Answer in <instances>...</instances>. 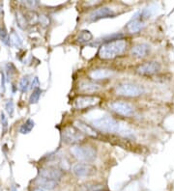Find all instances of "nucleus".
I'll list each match as a JSON object with an SVG mask.
<instances>
[{
	"label": "nucleus",
	"mask_w": 174,
	"mask_h": 191,
	"mask_svg": "<svg viewBox=\"0 0 174 191\" xmlns=\"http://www.w3.org/2000/svg\"><path fill=\"white\" fill-rule=\"evenodd\" d=\"M127 48V42L124 39L109 42L100 45L98 55L101 59L109 60L113 59L124 53Z\"/></svg>",
	"instance_id": "f257e3e1"
},
{
	"label": "nucleus",
	"mask_w": 174,
	"mask_h": 191,
	"mask_svg": "<svg viewBox=\"0 0 174 191\" xmlns=\"http://www.w3.org/2000/svg\"><path fill=\"white\" fill-rule=\"evenodd\" d=\"M92 125L101 131L113 133L120 131V123L110 117H102L92 121Z\"/></svg>",
	"instance_id": "f03ea898"
},
{
	"label": "nucleus",
	"mask_w": 174,
	"mask_h": 191,
	"mask_svg": "<svg viewBox=\"0 0 174 191\" xmlns=\"http://www.w3.org/2000/svg\"><path fill=\"white\" fill-rule=\"evenodd\" d=\"M71 152L76 158L83 162H93L97 157V152L90 146L74 145L70 149Z\"/></svg>",
	"instance_id": "7ed1b4c3"
},
{
	"label": "nucleus",
	"mask_w": 174,
	"mask_h": 191,
	"mask_svg": "<svg viewBox=\"0 0 174 191\" xmlns=\"http://www.w3.org/2000/svg\"><path fill=\"white\" fill-rule=\"evenodd\" d=\"M143 88L134 84V83H121V84L117 85L115 92L119 96L124 97H138L143 93Z\"/></svg>",
	"instance_id": "20e7f679"
},
{
	"label": "nucleus",
	"mask_w": 174,
	"mask_h": 191,
	"mask_svg": "<svg viewBox=\"0 0 174 191\" xmlns=\"http://www.w3.org/2000/svg\"><path fill=\"white\" fill-rule=\"evenodd\" d=\"M63 141L67 144H77L84 140V134L76 127H67L64 128L62 132Z\"/></svg>",
	"instance_id": "39448f33"
},
{
	"label": "nucleus",
	"mask_w": 174,
	"mask_h": 191,
	"mask_svg": "<svg viewBox=\"0 0 174 191\" xmlns=\"http://www.w3.org/2000/svg\"><path fill=\"white\" fill-rule=\"evenodd\" d=\"M115 16V12L113 11V9L109 7H101L96 9V10L92 11L88 16H87V20L89 21H97L99 20H102V18L106 17H112Z\"/></svg>",
	"instance_id": "423d86ee"
},
{
	"label": "nucleus",
	"mask_w": 174,
	"mask_h": 191,
	"mask_svg": "<svg viewBox=\"0 0 174 191\" xmlns=\"http://www.w3.org/2000/svg\"><path fill=\"white\" fill-rule=\"evenodd\" d=\"M101 99L94 96H81L77 97L75 100V107L76 109H85L88 107L98 104Z\"/></svg>",
	"instance_id": "0eeeda50"
},
{
	"label": "nucleus",
	"mask_w": 174,
	"mask_h": 191,
	"mask_svg": "<svg viewBox=\"0 0 174 191\" xmlns=\"http://www.w3.org/2000/svg\"><path fill=\"white\" fill-rule=\"evenodd\" d=\"M109 107H110L114 112H116L117 114L122 115V116H131L134 113L132 106L125 101H121V100L113 101L111 103H109Z\"/></svg>",
	"instance_id": "6e6552de"
},
{
	"label": "nucleus",
	"mask_w": 174,
	"mask_h": 191,
	"mask_svg": "<svg viewBox=\"0 0 174 191\" xmlns=\"http://www.w3.org/2000/svg\"><path fill=\"white\" fill-rule=\"evenodd\" d=\"M74 174L79 177V178H86V177H91L96 174V168L91 164L87 163H79L76 164L73 168Z\"/></svg>",
	"instance_id": "1a4fd4ad"
},
{
	"label": "nucleus",
	"mask_w": 174,
	"mask_h": 191,
	"mask_svg": "<svg viewBox=\"0 0 174 191\" xmlns=\"http://www.w3.org/2000/svg\"><path fill=\"white\" fill-rule=\"evenodd\" d=\"M39 174L42 178L55 181H59L63 177V172L56 167H44V168L40 169Z\"/></svg>",
	"instance_id": "9d476101"
},
{
	"label": "nucleus",
	"mask_w": 174,
	"mask_h": 191,
	"mask_svg": "<svg viewBox=\"0 0 174 191\" xmlns=\"http://www.w3.org/2000/svg\"><path fill=\"white\" fill-rule=\"evenodd\" d=\"M160 69H161V65L158 62L151 61L146 62L136 69L137 73L141 74V75H152V74L157 73Z\"/></svg>",
	"instance_id": "9b49d317"
},
{
	"label": "nucleus",
	"mask_w": 174,
	"mask_h": 191,
	"mask_svg": "<svg viewBox=\"0 0 174 191\" xmlns=\"http://www.w3.org/2000/svg\"><path fill=\"white\" fill-rule=\"evenodd\" d=\"M114 74V71L110 69H107V68H100V69H93L92 72H90L89 75L90 77L94 79V80H100V79H106L112 76Z\"/></svg>",
	"instance_id": "f8f14e48"
},
{
	"label": "nucleus",
	"mask_w": 174,
	"mask_h": 191,
	"mask_svg": "<svg viewBox=\"0 0 174 191\" xmlns=\"http://www.w3.org/2000/svg\"><path fill=\"white\" fill-rule=\"evenodd\" d=\"M139 15H140V12H137L135 15L132 17L130 22L128 23L127 29L130 33H137V32H139L144 26L143 22L140 20V17H138Z\"/></svg>",
	"instance_id": "ddd939ff"
},
{
	"label": "nucleus",
	"mask_w": 174,
	"mask_h": 191,
	"mask_svg": "<svg viewBox=\"0 0 174 191\" xmlns=\"http://www.w3.org/2000/svg\"><path fill=\"white\" fill-rule=\"evenodd\" d=\"M102 89V86L92 81H82L79 85V90L82 93H96Z\"/></svg>",
	"instance_id": "4468645a"
},
{
	"label": "nucleus",
	"mask_w": 174,
	"mask_h": 191,
	"mask_svg": "<svg viewBox=\"0 0 174 191\" xmlns=\"http://www.w3.org/2000/svg\"><path fill=\"white\" fill-rule=\"evenodd\" d=\"M149 52V45L147 44H138L132 46L131 53L132 56L137 58H143Z\"/></svg>",
	"instance_id": "2eb2a0df"
},
{
	"label": "nucleus",
	"mask_w": 174,
	"mask_h": 191,
	"mask_svg": "<svg viewBox=\"0 0 174 191\" xmlns=\"http://www.w3.org/2000/svg\"><path fill=\"white\" fill-rule=\"evenodd\" d=\"M123 37H124V35H123L122 33H113L111 35L104 36V37H103V38L94 41L93 43L90 44V45L91 46H97V45H99L101 44L103 45V44H106V43H109V42L121 40V39H123Z\"/></svg>",
	"instance_id": "dca6fc26"
},
{
	"label": "nucleus",
	"mask_w": 174,
	"mask_h": 191,
	"mask_svg": "<svg viewBox=\"0 0 174 191\" xmlns=\"http://www.w3.org/2000/svg\"><path fill=\"white\" fill-rule=\"evenodd\" d=\"M36 183H37V184L40 188H42L45 191L47 190H53L58 185V181L48 180V179H45V178H42V177H39V178L36 180Z\"/></svg>",
	"instance_id": "f3484780"
},
{
	"label": "nucleus",
	"mask_w": 174,
	"mask_h": 191,
	"mask_svg": "<svg viewBox=\"0 0 174 191\" xmlns=\"http://www.w3.org/2000/svg\"><path fill=\"white\" fill-rule=\"evenodd\" d=\"M75 127L79 130H80L83 134H87V135H89V136H93V137L97 136V132H96V130L92 127H90L89 125H87L84 122H82V121H76Z\"/></svg>",
	"instance_id": "a211bd4d"
},
{
	"label": "nucleus",
	"mask_w": 174,
	"mask_h": 191,
	"mask_svg": "<svg viewBox=\"0 0 174 191\" xmlns=\"http://www.w3.org/2000/svg\"><path fill=\"white\" fill-rule=\"evenodd\" d=\"M92 38H93V35L89 30H82L79 32V35H77L76 42L79 44H86L91 42Z\"/></svg>",
	"instance_id": "6ab92c4d"
},
{
	"label": "nucleus",
	"mask_w": 174,
	"mask_h": 191,
	"mask_svg": "<svg viewBox=\"0 0 174 191\" xmlns=\"http://www.w3.org/2000/svg\"><path fill=\"white\" fill-rule=\"evenodd\" d=\"M34 125H35V123H34V121L33 120H31V119H28L26 121V122L21 125L20 128V132L22 133V134H27V133H29L32 128H34Z\"/></svg>",
	"instance_id": "aec40b11"
},
{
	"label": "nucleus",
	"mask_w": 174,
	"mask_h": 191,
	"mask_svg": "<svg viewBox=\"0 0 174 191\" xmlns=\"http://www.w3.org/2000/svg\"><path fill=\"white\" fill-rule=\"evenodd\" d=\"M41 94H42V90H41L40 88H37V89L33 90V92H32V94L29 97V103L30 104L37 103V102L39 101Z\"/></svg>",
	"instance_id": "412c9836"
},
{
	"label": "nucleus",
	"mask_w": 174,
	"mask_h": 191,
	"mask_svg": "<svg viewBox=\"0 0 174 191\" xmlns=\"http://www.w3.org/2000/svg\"><path fill=\"white\" fill-rule=\"evenodd\" d=\"M10 44L17 46V48H19V46L22 45V41L20 39V37L17 35L15 31H12V33L10 35Z\"/></svg>",
	"instance_id": "4be33fe9"
},
{
	"label": "nucleus",
	"mask_w": 174,
	"mask_h": 191,
	"mask_svg": "<svg viewBox=\"0 0 174 191\" xmlns=\"http://www.w3.org/2000/svg\"><path fill=\"white\" fill-rule=\"evenodd\" d=\"M29 88V78L28 76H24L20 79V85H19V89L22 92L25 93Z\"/></svg>",
	"instance_id": "5701e85b"
},
{
	"label": "nucleus",
	"mask_w": 174,
	"mask_h": 191,
	"mask_svg": "<svg viewBox=\"0 0 174 191\" xmlns=\"http://www.w3.org/2000/svg\"><path fill=\"white\" fill-rule=\"evenodd\" d=\"M0 40L5 45H10V37H9L8 32L4 27H0Z\"/></svg>",
	"instance_id": "b1692460"
},
{
	"label": "nucleus",
	"mask_w": 174,
	"mask_h": 191,
	"mask_svg": "<svg viewBox=\"0 0 174 191\" xmlns=\"http://www.w3.org/2000/svg\"><path fill=\"white\" fill-rule=\"evenodd\" d=\"M25 20L29 23H31V24H33V23H36L39 20V17L35 12L31 11V12H28L25 15Z\"/></svg>",
	"instance_id": "393cba45"
},
{
	"label": "nucleus",
	"mask_w": 174,
	"mask_h": 191,
	"mask_svg": "<svg viewBox=\"0 0 174 191\" xmlns=\"http://www.w3.org/2000/svg\"><path fill=\"white\" fill-rule=\"evenodd\" d=\"M0 120H1V125H2L3 132L5 133L7 128H8V119H7L6 115H5V113H4V112L0 113Z\"/></svg>",
	"instance_id": "a878e982"
},
{
	"label": "nucleus",
	"mask_w": 174,
	"mask_h": 191,
	"mask_svg": "<svg viewBox=\"0 0 174 191\" xmlns=\"http://www.w3.org/2000/svg\"><path fill=\"white\" fill-rule=\"evenodd\" d=\"M5 109L7 111V113L9 114L10 117H12L13 114H14V109H15V107H14V102L13 100H8L5 104Z\"/></svg>",
	"instance_id": "bb28decb"
},
{
	"label": "nucleus",
	"mask_w": 174,
	"mask_h": 191,
	"mask_svg": "<svg viewBox=\"0 0 174 191\" xmlns=\"http://www.w3.org/2000/svg\"><path fill=\"white\" fill-rule=\"evenodd\" d=\"M40 86V82H39V79L38 77H34L33 78V81H32V84H31V89H37V88H39Z\"/></svg>",
	"instance_id": "cd10ccee"
},
{
	"label": "nucleus",
	"mask_w": 174,
	"mask_h": 191,
	"mask_svg": "<svg viewBox=\"0 0 174 191\" xmlns=\"http://www.w3.org/2000/svg\"><path fill=\"white\" fill-rule=\"evenodd\" d=\"M39 20L41 21V23H43V24H45V25L49 24V18L47 16H40Z\"/></svg>",
	"instance_id": "c85d7f7f"
},
{
	"label": "nucleus",
	"mask_w": 174,
	"mask_h": 191,
	"mask_svg": "<svg viewBox=\"0 0 174 191\" xmlns=\"http://www.w3.org/2000/svg\"><path fill=\"white\" fill-rule=\"evenodd\" d=\"M24 4H26V5H28V6L33 8L35 6L39 5V2L38 1H26V2H24Z\"/></svg>",
	"instance_id": "c756f323"
},
{
	"label": "nucleus",
	"mask_w": 174,
	"mask_h": 191,
	"mask_svg": "<svg viewBox=\"0 0 174 191\" xmlns=\"http://www.w3.org/2000/svg\"><path fill=\"white\" fill-rule=\"evenodd\" d=\"M1 75H2V79H1V88H2V91L4 92L5 91V76H4V73L1 72Z\"/></svg>",
	"instance_id": "7c9ffc66"
},
{
	"label": "nucleus",
	"mask_w": 174,
	"mask_h": 191,
	"mask_svg": "<svg viewBox=\"0 0 174 191\" xmlns=\"http://www.w3.org/2000/svg\"><path fill=\"white\" fill-rule=\"evenodd\" d=\"M33 191H45V190H44V189H42V188H40V187H37V188H35Z\"/></svg>",
	"instance_id": "2f4dec72"
},
{
	"label": "nucleus",
	"mask_w": 174,
	"mask_h": 191,
	"mask_svg": "<svg viewBox=\"0 0 174 191\" xmlns=\"http://www.w3.org/2000/svg\"><path fill=\"white\" fill-rule=\"evenodd\" d=\"M11 191H17V189H16V187H15V186H12Z\"/></svg>",
	"instance_id": "473e14b6"
},
{
	"label": "nucleus",
	"mask_w": 174,
	"mask_h": 191,
	"mask_svg": "<svg viewBox=\"0 0 174 191\" xmlns=\"http://www.w3.org/2000/svg\"><path fill=\"white\" fill-rule=\"evenodd\" d=\"M2 6H3V4L0 2V11H1V9H2Z\"/></svg>",
	"instance_id": "72a5a7b5"
}]
</instances>
